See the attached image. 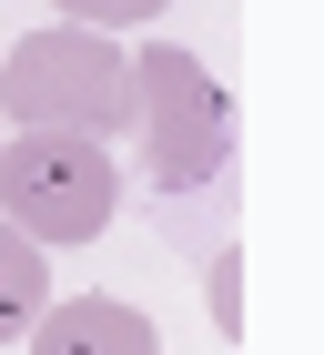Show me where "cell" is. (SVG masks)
<instances>
[{
    "label": "cell",
    "instance_id": "3957f363",
    "mask_svg": "<svg viewBox=\"0 0 324 355\" xmlns=\"http://www.w3.org/2000/svg\"><path fill=\"white\" fill-rule=\"evenodd\" d=\"M111 214H122L111 142H81V132L0 142V223L10 234H30V244H91Z\"/></svg>",
    "mask_w": 324,
    "mask_h": 355
},
{
    "label": "cell",
    "instance_id": "8992f818",
    "mask_svg": "<svg viewBox=\"0 0 324 355\" xmlns=\"http://www.w3.org/2000/svg\"><path fill=\"white\" fill-rule=\"evenodd\" d=\"M152 10H172V0H61V21H81V31H132Z\"/></svg>",
    "mask_w": 324,
    "mask_h": 355
},
{
    "label": "cell",
    "instance_id": "7a4b0ae2",
    "mask_svg": "<svg viewBox=\"0 0 324 355\" xmlns=\"http://www.w3.org/2000/svg\"><path fill=\"white\" fill-rule=\"evenodd\" d=\"M132 132H142V173L162 193H203L223 163H233V102L192 51L152 41L132 51Z\"/></svg>",
    "mask_w": 324,
    "mask_h": 355
},
{
    "label": "cell",
    "instance_id": "6da1fadb",
    "mask_svg": "<svg viewBox=\"0 0 324 355\" xmlns=\"http://www.w3.org/2000/svg\"><path fill=\"white\" fill-rule=\"evenodd\" d=\"M0 112L21 132H81V142H111L132 132V51H111V31H21L10 61H0Z\"/></svg>",
    "mask_w": 324,
    "mask_h": 355
},
{
    "label": "cell",
    "instance_id": "5b68a950",
    "mask_svg": "<svg viewBox=\"0 0 324 355\" xmlns=\"http://www.w3.org/2000/svg\"><path fill=\"white\" fill-rule=\"evenodd\" d=\"M41 304H51V274H41V244L0 223V345L41 325Z\"/></svg>",
    "mask_w": 324,
    "mask_h": 355
},
{
    "label": "cell",
    "instance_id": "277c9868",
    "mask_svg": "<svg viewBox=\"0 0 324 355\" xmlns=\"http://www.w3.org/2000/svg\"><path fill=\"white\" fill-rule=\"evenodd\" d=\"M30 355H162V345H152V325H142L132 304H111V295H71V304H41Z\"/></svg>",
    "mask_w": 324,
    "mask_h": 355
}]
</instances>
